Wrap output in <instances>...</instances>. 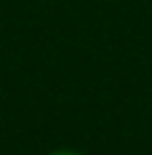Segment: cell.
<instances>
[{
    "instance_id": "obj_1",
    "label": "cell",
    "mask_w": 152,
    "mask_h": 155,
    "mask_svg": "<svg viewBox=\"0 0 152 155\" xmlns=\"http://www.w3.org/2000/svg\"><path fill=\"white\" fill-rule=\"evenodd\" d=\"M48 155H84V153L71 150V147H61V150H53V153H48Z\"/></svg>"
}]
</instances>
